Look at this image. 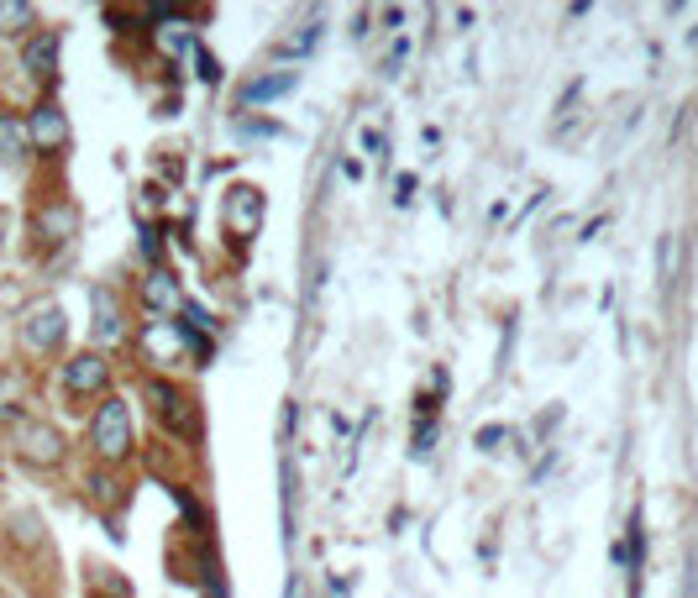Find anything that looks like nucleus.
<instances>
[{
	"mask_svg": "<svg viewBox=\"0 0 698 598\" xmlns=\"http://www.w3.org/2000/svg\"><path fill=\"white\" fill-rule=\"evenodd\" d=\"M295 80H299V74H268V80H253L247 90H242V95H247V100H274V95H289V90H295Z\"/></svg>",
	"mask_w": 698,
	"mask_h": 598,
	"instance_id": "12",
	"label": "nucleus"
},
{
	"mask_svg": "<svg viewBox=\"0 0 698 598\" xmlns=\"http://www.w3.org/2000/svg\"><path fill=\"white\" fill-rule=\"evenodd\" d=\"M362 147H368L373 158H383V137H379V132H362Z\"/></svg>",
	"mask_w": 698,
	"mask_h": 598,
	"instance_id": "17",
	"label": "nucleus"
},
{
	"mask_svg": "<svg viewBox=\"0 0 698 598\" xmlns=\"http://www.w3.org/2000/svg\"><path fill=\"white\" fill-rule=\"evenodd\" d=\"M27 153V121L11 116V111H0V158L17 163Z\"/></svg>",
	"mask_w": 698,
	"mask_h": 598,
	"instance_id": "11",
	"label": "nucleus"
},
{
	"mask_svg": "<svg viewBox=\"0 0 698 598\" xmlns=\"http://www.w3.org/2000/svg\"><path fill=\"white\" fill-rule=\"evenodd\" d=\"M21 373H0V420H11L17 415V404H21Z\"/></svg>",
	"mask_w": 698,
	"mask_h": 598,
	"instance_id": "15",
	"label": "nucleus"
},
{
	"mask_svg": "<svg viewBox=\"0 0 698 598\" xmlns=\"http://www.w3.org/2000/svg\"><path fill=\"white\" fill-rule=\"evenodd\" d=\"M42 237L48 241H63L69 237V231H74V210H69V205H59V210H42Z\"/></svg>",
	"mask_w": 698,
	"mask_h": 598,
	"instance_id": "13",
	"label": "nucleus"
},
{
	"mask_svg": "<svg viewBox=\"0 0 698 598\" xmlns=\"http://www.w3.org/2000/svg\"><path fill=\"white\" fill-rule=\"evenodd\" d=\"M258 226H263V195L253 184H232L226 189V231L247 241L258 237Z\"/></svg>",
	"mask_w": 698,
	"mask_h": 598,
	"instance_id": "4",
	"label": "nucleus"
},
{
	"mask_svg": "<svg viewBox=\"0 0 698 598\" xmlns=\"http://www.w3.org/2000/svg\"><path fill=\"white\" fill-rule=\"evenodd\" d=\"M27 142H32L38 153H63V147H69V116H63L53 100H42L38 111L27 116Z\"/></svg>",
	"mask_w": 698,
	"mask_h": 598,
	"instance_id": "5",
	"label": "nucleus"
},
{
	"mask_svg": "<svg viewBox=\"0 0 698 598\" xmlns=\"http://www.w3.org/2000/svg\"><path fill=\"white\" fill-rule=\"evenodd\" d=\"M21 69L32 74V80H53V69H59V38L53 32H42V38L27 42V53H21Z\"/></svg>",
	"mask_w": 698,
	"mask_h": 598,
	"instance_id": "8",
	"label": "nucleus"
},
{
	"mask_svg": "<svg viewBox=\"0 0 698 598\" xmlns=\"http://www.w3.org/2000/svg\"><path fill=\"white\" fill-rule=\"evenodd\" d=\"M316 38H320V27H305L299 38H289V42H284V53H305V48H316Z\"/></svg>",
	"mask_w": 698,
	"mask_h": 598,
	"instance_id": "16",
	"label": "nucleus"
},
{
	"mask_svg": "<svg viewBox=\"0 0 698 598\" xmlns=\"http://www.w3.org/2000/svg\"><path fill=\"white\" fill-rule=\"evenodd\" d=\"M147 404H153V415H158L174 436H195V410H189L184 389H174L168 379H153L147 383Z\"/></svg>",
	"mask_w": 698,
	"mask_h": 598,
	"instance_id": "3",
	"label": "nucleus"
},
{
	"mask_svg": "<svg viewBox=\"0 0 698 598\" xmlns=\"http://www.w3.org/2000/svg\"><path fill=\"white\" fill-rule=\"evenodd\" d=\"M90 446H95L100 462H121L132 452V415H126V404L121 399H105L90 420Z\"/></svg>",
	"mask_w": 698,
	"mask_h": 598,
	"instance_id": "1",
	"label": "nucleus"
},
{
	"mask_svg": "<svg viewBox=\"0 0 698 598\" xmlns=\"http://www.w3.org/2000/svg\"><path fill=\"white\" fill-rule=\"evenodd\" d=\"M105 383H111V362L100 352H80V358L63 362V389L69 394H100Z\"/></svg>",
	"mask_w": 698,
	"mask_h": 598,
	"instance_id": "7",
	"label": "nucleus"
},
{
	"mask_svg": "<svg viewBox=\"0 0 698 598\" xmlns=\"http://www.w3.org/2000/svg\"><path fill=\"white\" fill-rule=\"evenodd\" d=\"M63 431L59 425H48V420H21L17 425V457L27 467H59L63 462Z\"/></svg>",
	"mask_w": 698,
	"mask_h": 598,
	"instance_id": "2",
	"label": "nucleus"
},
{
	"mask_svg": "<svg viewBox=\"0 0 698 598\" xmlns=\"http://www.w3.org/2000/svg\"><path fill=\"white\" fill-rule=\"evenodd\" d=\"M63 310L59 305H32L27 310V320H21V341H27V352H53L63 341Z\"/></svg>",
	"mask_w": 698,
	"mask_h": 598,
	"instance_id": "6",
	"label": "nucleus"
},
{
	"mask_svg": "<svg viewBox=\"0 0 698 598\" xmlns=\"http://www.w3.org/2000/svg\"><path fill=\"white\" fill-rule=\"evenodd\" d=\"M142 299H147L158 316H174V310H179V283H174V274H163L158 268L153 279L142 283Z\"/></svg>",
	"mask_w": 698,
	"mask_h": 598,
	"instance_id": "10",
	"label": "nucleus"
},
{
	"mask_svg": "<svg viewBox=\"0 0 698 598\" xmlns=\"http://www.w3.org/2000/svg\"><path fill=\"white\" fill-rule=\"evenodd\" d=\"M90 305H95V341H121V337H126L116 299L105 295V289H95V295H90Z\"/></svg>",
	"mask_w": 698,
	"mask_h": 598,
	"instance_id": "9",
	"label": "nucleus"
},
{
	"mask_svg": "<svg viewBox=\"0 0 698 598\" xmlns=\"http://www.w3.org/2000/svg\"><path fill=\"white\" fill-rule=\"evenodd\" d=\"M494 441H504V431H499V425H494V431H479V446H483V452H489Z\"/></svg>",
	"mask_w": 698,
	"mask_h": 598,
	"instance_id": "18",
	"label": "nucleus"
},
{
	"mask_svg": "<svg viewBox=\"0 0 698 598\" xmlns=\"http://www.w3.org/2000/svg\"><path fill=\"white\" fill-rule=\"evenodd\" d=\"M32 27V6L21 0H0V32H27Z\"/></svg>",
	"mask_w": 698,
	"mask_h": 598,
	"instance_id": "14",
	"label": "nucleus"
}]
</instances>
